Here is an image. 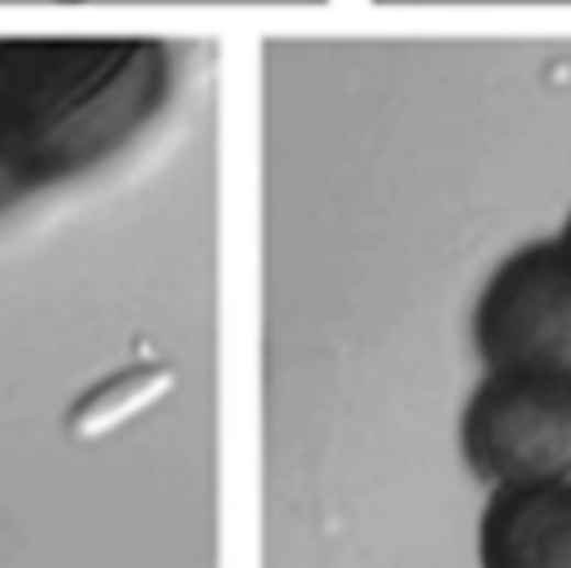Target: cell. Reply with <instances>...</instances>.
Returning <instances> with one entry per match:
<instances>
[{
	"label": "cell",
	"mask_w": 571,
	"mask_h": 568,
	"mask_svg": "<svg viewBox=\"0 0 571 568\" xmlns=\"http://www.w3.org/2000/svg\"><path fill=\"white\" fill-rule=\"evenodd\" d=\"M490 372L571 377V255L528 252L490 282L478 310Z\"/></svg>",
	"instance_id": "cell-3"
},
{
	"label": "cell",
	"mask_w": 571,
	"mask_h": 568,
	"mask_svg": "<svg viewBox=\"0 0 571 568\" xmlns=\"http://www.w3.org/2000/svg\"><path fill=\"white\" fill-rule=\"evenodd\" d=\"M482 568H571V482L497 490L482 517Z\"/></svg>",
	"instance_id": "cell-4"
},
{
	"label": "cell",
	"mask_w": 571,
	"mask_h": 568,
	"mask_svg": "<svg viewBox=\"0 0 571 568\" xmlns=\"http://www.w3.org/2000/svg\"><path fill=\"white\" fill-rule=\"evenodd\" d=\"M466 459L497 490L571 482V377L493 372L462 424Z\"/></svg>",
	"instance_id": "cell-2"
},
{
	"label": "cell",
	"mask_w": 571,
	"mask_h": 568,
	"mask_svg": "<svg viewBox=\"0 0 571 568\" xmlns=\"http://www.w3.org/2000/svg\"><path fill=\"white\" fill-rule=\"evenodd\" d=\"M563 252H568V255H571V232H568V244H563Z\"/></svg>",
	"instance_id": "cell-5"
},
{
	"label": "cell",
	"mask_w": 571,
	"mask_h": 568,
	"mask_svg": "<svg viewBox=\"0 0 571 568\" xmlns=\"http://www.w3.org/2000/svg\"><path fill=\"white\" fill-rule=\"evenodd\" d=\"M145 75L149 67L134 64L130 47L0 52V204L130 126Z\"/></svg>",
	"instance_id": "cell-1"
}]
</instances>
